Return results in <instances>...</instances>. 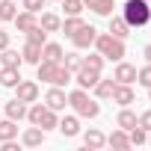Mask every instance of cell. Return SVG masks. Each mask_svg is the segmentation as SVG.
Segmentation results:
<instances>
[{"label":"cell","instance_id":"cell-25","mask_svg":"<svg viewBox=\"0 0 151 151\" xmlns=\"http://www.w3.org/2000/svg\"><path fill=\"white\" fill-rule=\"evenodd\" d=\"M62 45H56V42H45L42 45V59H50V62H62Z\"/></svg>","mask_w":151,"mask_h":151},{"label":"cell","instance_id":"cell-32","mask_svg":"<svg viewBox=\"0 0 151 151\" xmlns=\"http://www.w3.org/2000/svg\"><path fill=\"white\" fill-rule=\"evenodd\" d=\"M65 15H83V0H59Z\"/></svg>","mask_w":151,"mask_h":151},{"label":"cell","instance_id":"cell-7","mask_svg":"<svg viewBox=\"0 0 151 151\" xmlns=\"http://www.w3.org/2000/svg\"><path fill=\"white\" fill-rule=\"evenodd\" d=\"M74 80H77L80 89H92V86L101 80V71H95V68H89V65H80L77 71H74Z\"/></svg>","mask_w":151,"mask_h":151},{"label":"cell","instance_id":"cell-39","mask_svg":"<svg viewBox=\"0 0 151 151\" xmlns=\"http://www.w3.org/2000/svg\"><path fill=\"white\" fill-rule=\"evenodd\" d=\"M142 56H145V62L151 65V45H145V47H142Z\"/></svg>","mask_w":151,"mask_h":151},{"label":"cell","instance_id":"cell-2","mask_svg":"<svg viewBox=\"0 0 151 151\" xmlns=\"http://www.w3.org/2000/svg\"><path fill=\"white\" fill-rule=\"evenodd\" d=\"M122 18L130 24V30H139L151 21V3L148 0H127L122 6Z\"/></svg>","mask_w":151,"mask_h":151},{"label":"cell","instance_id":"cell-40","mask_svg":"<svg viewBox=\"0 0 151 151\" xmlns=\"http://www.w3.org/2000/svg\"><path fill=\"white\" fill-rule=\"evenodd\" d=\"M148 101H151V86H148Z\"/></svg>","mask_w":151,"mask_h":151},{"label":"cell","instance_id":"cell-33","mask_svg":"<svg viewBox=\"0 0 151 151\" xmlns=\"http://www.w3.org/2000/svg\"><path fill=\"white\" fill-rule=\"evenodd\" d=\"M27 42H33V45H45V42H47V33L36 24L33 30H27Z\"/></svg>","mask_w":151,"mask_h":151},{"label":"cell","instance_id":"cell-12","mask_svg":"<svg viewBox=\"0 0 151 151\" xmlns=\"http://www.w3.org/2000/svg\"><path fill=\"white\" fill-rule=\"evenodd\" d=\"M83 9H92L95 15L110 18V15H113V9H116V0H83Z\"/></svg>","mask_w":151,"mask_h":151},{"label":"cell","instance_id":"cell-31","mask_svg":"<svg viewBox=\"0 0 151 151\" xmlns=\"http://www.w3.org/2000/svg\"><path fill=\"white\" fill-rule=\"evenodd\" d=\"M62 65H65V68L74 74V71L83 65V56H80V53H65V56H62Z\"/></svg>","mask_w":151,"mask_h":151},{"label":"cell","instance_id":"cell-19","mask_svg":"<svg viewBox=\"0 0 151 151\" xmlns=\"http://www.w3.org/2000/svg\"><path fill=\"white\" fill-rule=\"evenodd\" d=\"M21 65H24V59H21L18 50H12V47L0 50V68H21Z\"/></svg>","mask_w":151,"mask_h":151},{"label":"cell","instance_id":"cell-29","mask_svg":"<svg viewBox=\"0 0 151 151\" xmlns=\"http://www.w3.org/2000/svg\"><path fill=\"white\" fill-rule=\"evenodd\" d=\"M18 15V0H0V21H12Z\"/></svg>","mask_w":151,"mask_h":151},{"label":"cell","instance_id":"cell-5","mask_svg":"<svg viewBox=\"0 0 151 151\" xmlns=\"http://www.w3.org/2000/svg\"><path fill=\"white\" fill-rule=\"evenodd\" d=\"M95 36H98V30H95L92 24H83L77 33L71 36V45L77 47V50H86V47H92V45H95Z\"/></svg>","mask_w":151,"mask_h":151},{"label":"cell","instance_id":"cell-34","mask_svg":"<svg viewBox=\"0 0 151 151\" xmlns=\"http://www.w3.org/2000/svg\"><path fill=\"white\" fill-rule=\"evenodd\" d=\"M104 62H107V59H104L98 50H95V53H89V56H83V65H89V68H95V71H101V68H104Z\"/></svg>","mask_w":151,"mask_h":151},{"label":"cell","instance_id":"cell-6","mask_svg":"<svg viewBox=\"0 0 151 151\" xmlns=\"http://www.w3.org/2000/svg\"><path fill=\"white\" fill-rule=\"evenodd\" d=\"M45 107H50L53 113H59V110L68 107V95L62 92V86H50V89L45 92Z\"/></svg>","mask_w":151,"mask_h":151},{"label":"cell","instance_id":"cell-13","mask_svg":"<svg viewBox=\"0 0 151 151\" xmlns=\"http://www.w3.org/2000/svg\"><path fill=\"white\" fill-rule=\"evenodd\" d=\"M56 130H59L62 136H68V139L77 136V133H80V119H77V116H62L59 124H56Z\"/></svg>","mask_w":151,"mask_h":151},{"label":"cell","instance_id":"cell-20","mask_svg":"<svg viewBox=\"0 0 151 151\" xmlns=\"http://www.w3.org/2000/svg\"><path fill=\"white\" fill-rule=\"evenodd\" d=\"M21 59L30 62V65H39V62H42V45L24 42V47H21Z\"/></svg>","mask_w":151,"mask_h":151},{"label":"cell","instance_id":"cell-26","mask_svg":"<svg viewBox=\"0 0 151 151\" xmlns=\"http://www.w3.org/2000/svg\"><path fill=\"white\" fill-rule=\"evenodd\" d=\"M18 80H21V71H18V68H0V86L15 89Z\"/></svg>","mask_w":151,"mask_h":151},{"label":"cell","instance_id":"cell-9","mask_svg":"<svg viewBox=\"0 0 151 151\" xmlns=\"http://www.w3.org/2000/svg\"><path fill=\"white\" fill-rule=\"evenodd\" d=\"M113 80L116 83H136V65H130V62H124V59H119V65H116V71H113Z\"/></svg>","mask_w":151,"mask_h":151},{"label":"cell","instance_id":"cell-36","mask_svg":"<svg viewBox=\"0 0 151 151\" xmlns=\"http://www.w3.org/2000/svg\"><path fill=\"white\" fill-rule=\"evenodd\" d=\"M45 3H47V0H21V6H24L27 12H36V15L45 9Z\"/></svg>","mask_w":151,"mask_h":151},{"label":"cell","instance_id":"cell-24","mask_svg":"<svg viewBox=\"0 0 151 151\" xmlns=\"http://www.w3.org/2000/svg\"><path fill=\"white\" fill-rule=\"evenodd\" d=\"M39 27H42L45 33H59V27H62V18H59V15H53V12H45V15L39 18Z\"/></svg>","mask_w":151,"mask_h":151},{"label":"cell","instance_id":"cell-14","mask_svg":"<svg viewBox=\"0 0 151 151\" xmlns=\"http://www.w3.org/2000/svg\"><path fill=\"white\" fill-rule=\"evenodd\" d=\"M56 68H59V62L42 59V62L36 65V80H42V83H53V74H56Z\"/></svg>","mask_w":151,"mask_h":151},{"label":"cell","instance_id":"cell-17","mask_svg":"<svg viewBox=\"0 0 151 151\" xmlns=\"http://www.w3.org/2000/svg\"><path fill=\"white\" fill-rule=\"evenodd\" d=\"M6 119H12V122H21V119H27V104H24L21 98H12V101H6Z\"/></svg>","mask_w":151,"mask_h":151},{"label":"cell","instance_id":"cell-3","mask_svg":"<svg viewBox=\"0 0 151 151\" xmlns=\"http://www.w3.org/2000/svg\"><path fill=\"white\" fill-rule=\"evenodd\" d=\"M95 50L104 56V59H113V62H119V59H124V39H116V36H110V33H98L95 36Z\"/></svg>","mask_w":151,"mask_h":151},{"label":"cell","instance_id":"cell-42","mask_svg":"<svg viewBox=\"0 0 151 151\" xmlns=\"http://www.w3.org/2000/svg\"><path fill=\"white\" fill-rule=\"evenodd\" d=\"M148 3H151V0H148Z\"/></svg>","mask_w":151,"mask_h":151},{"label":"cell","instance_id":"cell-16","mask_svg":"<svg viewBox=\"0 0 151 151\" xmlns=\"http://www.w3.org/2000/svg\"><path fill=\"white\" fill-rule=\"evenodd\" d=\"M110 36H116V39H127V36H130V24H127L122 15H110Z\"/></svg>","mask_w":151,"mask_h":151},{"label":"cell","instance_id":"cell-15","mask_svg":"<svg viewBox=\"0 0 151 151\" xmlns=\"http://www.w3.org/2000/svg\"><path fill=\"white\" fill-rule=\"evenodd\" d=\"M12 24H15L18 33H27V30H33V27L39 24V18H36V12H27V9H24V12H18V15L12 18Z\"/></svg>","mask_w":151,"mask_h":151},{"label":"cell","instance_id":"cell-4","mask_svg":"<svg viewBox=\"0 0 151 151\" xmlns=\"http://www.w3.org/2000/svg\"><path fill=\"white\" fill-rule=\"evenodd\" d=\"M27 119H30V124H36V127H42V130H53V127L59 124L56 113H53L50 107H45V104H36V101H33V107H27Z\"/></svg>","mask_w":151,"mask_h":151},{"label":"cell","instance_id":"cell-11","mask_svg":"<svg viewBox=\"0 0 151 151\" xmlns=\"http://www.w3.org/2000/svg\"><path fill=\"white\" fill-rule=\"evenodd\" d=\"M45 139H47V130H42V127H27L24 130V136H21V142L27 145V148H39V145H45Z\"/></svg>","mask_w":151,"mask_h":151},{"label":"cell","instance_id":"cell-27","mask_svg":"<svg viewBox=\"0 0 151 151\" xmlns=\"http://www.w3.org/2000/svg\"><path fill=\"white\" fill-rule=\"evenodd\" d=\"M6 139H18V122L0 119V142H6Z\"/></svg>","mask_w":151,"mask_h":151},{"label":"cell","instance_id":"cell-35","mask_svg":"<svg viewBox=\"0 0 151 151\" xmlns=\"http://www.w3.org/2000/svg\"><path fill=\"white\" fill-rule=\"evenodd\" d=\"M136 83L139 86H151V65H145V68H136Z\"/></svg>","mask_w":151,"mask_h":151},{"label":"cell","instance_id":"cell-1","mask_svg":"<svg viewBox=\"0 0 151 151\" xmlns=\"http://www.w3.org/2000/svg\"><path fill=\"white\" fill-rule=\"evenodd\" d=\"M68 107L77 113L80 119H98L101 116V104L95 101V98H89L86 95V89H74V92H68Z\"/></svg>","mask_w":151,"mask_h":151},{"label":"cell","instance_id":"cell-18","mask_svg":"<svg viewBox=\"0 0 151 151\" xmlns=\"http://www.w3.org/2000/svg\"><path fill=\"white\" fill-rule=\"evenodd\" d=\"M83 145H86V148H92V151H98V148H104V145H107V136H104L98 127H89V130L83 133Z\"/></svg>","mask_w":151,"mask_h":151},{"label":"cell","instance_id":"cell-28","mask_svg":"<svg viewBox=\"0 0 151 151\" xmlns=\"http://www.w3.org/2000/svg\"><path fill=\"white\" fill-rule=\"evenodd\" d=\"M83 24H86V21H83L80 15H65V21H62V27H59V30H62V33H65V36L71 39L74 33H77V30L83 27Z\"/></svg>","mask_w":151,"mask_h":151},{"label":"cell","instance_id":"cell-10","mask_svg":"<svg viewBox=\"0 0 151 151\" xmlns=\"http://www.w3.org/2000/svg\"><path fill=\"white\" fill-rule=\"evenodd\" d=\"M113 101H116L119 107H130V104L136 101V92H133V86H130V83H116Z\"/></svg>","mask_w":151,"mask_h":151},{"label":"cell","instance_id":"cell-23","mask_svg":"<svg viewBox=\"0 0 151 151\" xmlns=\"http://www.w3.org/2000/svg\"><path fill=\"white\" fill-rule=\"evenodd\" d=\"M107 145H113V148H130L127 130H124V127H113V133L107 136Z\"/></svg>","mask_w":151,"mask_h":151},{"label":"cell","instance_id":"cell-37","mask_svg":"<svg viewBox=\"0 0 151 151\" xmlns=\"http://www.w3.org/2000/svg\"><path fill=\"white\" fill-rule=\"evenodd\" d=\"M139 127H145V130H151V110H145V113L139 116Z\"/></svg>","mask_w":151,"mask_h":151},{"label":"cell","instance_id":"cell-21","mask_svg":"<svg viewBox=\"0 0 151 151\" xmlns=\"http://www.w3.org/2000/svg\"><path fill=\"white\" fill-rule=\"evenodd\" d=\"M92 92H95V98H98V101H110V98H113V92H116V80H104V77H101V80L92 86Z\"/></svg>","mask_w":151,"mask_h":151},{"label":"cell","instance_id":"cell-8","mask_svg":"<svg viewBox=\"0 0 151 151\" xmlns=\"http://www.w3.org/2000/svg\"><path fill=\"white\" fill-rule=\"evenodd\" d=\"M15 98H21L24 104L39 101V83H36V80H18V86H15Z\"/></svg>","mask_w":151,"mask_h":151},{"label":"cell","instance_id":"cell-41","mask_svg":"<svg viewBox=\"0 0 151 151\" xmlns=\"http://www.w3.org/2000/svg\"><path fill=\"white\" fill-rule=\"evenodd\" d=\"M148 142H151V130H148Z\"/></svg>","mask_w":151,"mask_h":151},{"label":"cell","instance_id":"cell-30","mask_svg":"<svg viewBox=\"0 0 151 151\" xmlns=\"http://www.w3.org/2000/svg\"><path fill=\"white\" fill-rule=\"evenodd\" d=\"M127 136H130V145H145V142H148V130H145V127H139V124H136V127H130V130H127Z\"/></svg>","mask_w":151,"mask_h":151},{"label":"cell","instance_id":"cell-38","mask_svg":"<svg viewBox=\"0 0 151 151\" xmlns=\"http://www.w3.org/2000/svg\"><path fill=\"white\" fill-rule=\"evenodd\" d=\"M3 47H9V33L0 30V50H3Z\"/></svg>","mask_w":151,"mask_h":151},{"label":"cell","instance_id":"cell-22","mask_svg":"<svg viewBox=\"0 0 151 151\" xmlns=\"http://www.w3.org/2000/svg\"><path fill=\"white\" fill-rule=\"evenodd\" d=\"M136 124H139V116H136L133 110L122 107V110H119V116H116V127H124V130H130V127H136Z\"/></svg>","mask_w":151,"mask_h":151}]
</instances>
